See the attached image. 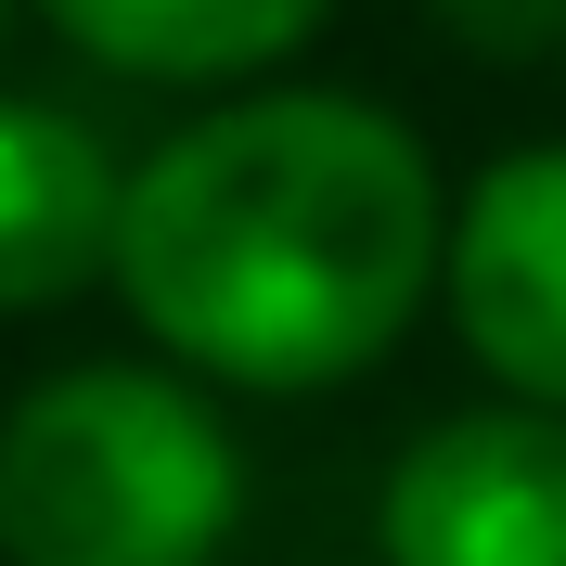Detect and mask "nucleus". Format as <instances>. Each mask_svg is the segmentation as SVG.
Here are the masks:
<instances>
[{
  "instance_id": "1",
  "label": "nucleus",
  "mask_w": 566,
  "mask_h": 566,
  "mask_svg": "<svg viewBox=\"0 0 566 566\" xmlns=\"http://www.w3.org/2000/svg\"><path fill=\"white\" fill-rule=\"evenodd\" d=\"M438 258L451 207L424 142L348 91H271L180 129L116 219V296L142 310V335L232 387L360 374L374 348H399Z\"/></svg>"
},
{
  "instance_id": "2",
  "label": "nucleus",
  "mask_w": 566,
  "mask_h": 566,
  "mask_svg": "<svg viewBox=\"0 0 566 566\" xmlns=\"http://www.w3.org/2000/svg\"><path fill=\"white\" fill-rule=\"evenodd\" d=\"M245 515L219 412L168 374H52L0 424V554L13 566H207Z\"/></svg>"
},
{
  "instance_id": "3",
  "label": "nucleus",
  "mask_w": 566,
  "mask_h": 566,
  "mask_svg": "<svg viewBox=\"0 0 566 566\" xmlns=\"http://www.w3.org/2000/svg\"><path fill=\"white\" fill-rule=\"evenodd\" d=\"M387 566H566V412H451L387 476Z\"/></svg>"
},
{
  "instance_id": "4",
  "label": "nucleus",
  "mask_w": 566,
  "mask_h": 566,
  "mask_svg": "<svg viewBox=\"0 0 566 566\" xmlns=\"http://www.w3.org/2000/svg\"><path fill=\"white\" fill-rule=\"evenodd\" d=\"M451 335L490 360L515 399L566 412V142L554 155H502L451 219Z\"/></svg>"
},
{
  "instance_id": "5",
  "label": "nucleus",
  "mask_w": 566,
  "mask_h": 566,
  "mask_svg": "<svg viewBox=\"0 0 566 566\" xmlns=\"http://www.w3.org/2000/svg\"><path fill=\"white\" fill-rule=\"evenodd\" d=\"M116 219H129V180L104 129L39 91H0V310H52L91 271H116Z\"/></svg>"
},
{
  "instance_id": "6",
  "label": "nucleus",
  "mask_w": 566,
  "mask_h": 566,
  "mask_svg": "<svg viewBox=\"0 0 566 566\" xmlns=\"http://www.w3.org/2000/svg\"><path fill=\"white\" fill-rule=\"evenodd\" d=\"M116 77H245L322 27V0H39Z\"/></svg>"
},
{
  "instance_id": "7",
  "label": "nucleus",
  "mask_w": 566,
  "mask_h": 566,
  "mask_svg": "<svg viewBox=\"0 0 566 566\" xmlns=\"http://www.w3.org/2000/svg\"><path fill=\"white\" fill-rule=\"evenodd\" d=\"M451 39H490V52H528V39H566V0H438Z\"/></svg>"
}]
</instances>
